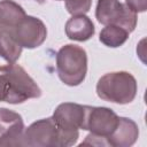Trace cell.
<instances>
[{"label": "cell", "mask_w": 147, "mask_h": 147, "mask_svg": "<svg viewBox=\"0 0 147 147\" xmlns=\"http://www.w3.org/2000/svg\"><path fill=\"white\" fill-rule=\"evenodd\" d=\"M137 93V82L126 71L109 72L102 76L96 84V94L100 99L114 103H129Z\"/></svg>", "instance_id": "obj_1"}, {"label": "cell", "mask_w": 147, "mask_h": 147, "mask_svg": "<svg viewBox=\"0 0 147 147\" xmlns=\"http://www.w3.org/2000/svg\"><path fill=\"white\" fill-rule=\"evenodd\" d=\"M56 71L60 79L69 86H77L85 79L87 71V55L77 45H65L56 55Z\"/></svg>", "instance_id": "obj_2"}, {"label": "cell", "mask_w": 147, "mask_h": 147, "mask_svg": "<svg viewBox=\"0 0 147 147\" xmlns=\"http://www.w3.org/2000/svg\"><path fill=\"white\" fill-rule=\"evenodd\" d=\"M86 106L77 103H61L54 111L52 118L59 132L60 146H71L78 139V130H84Z\"/></svg>", "instance_id": "obj_3"}, {"label": "cell", "mask_w": 147, "mask_h": 147, "mask_svg": "<svg viewBox=\"0 0 147 147\" xmlns=\"http://www.w3.org/2000/svg\"><path fill=\"white\" fill-rule=\"evenodd\" d=\"M6 82L5 100L8 103H22L28 99L39 98L41 90L26 71L18 64H13L3 74Z\"/></svg>", "instance_id": "obj_4"}, {"label": "cell", "mask_w": 147, "mask_h": 147, "mask_svg": "<svg viewBox=\"0 0 147 147\" xmlns=\"http://www.w3.org/2000/svg\"><path fill=\"white\" fill-rule=\"evenodd\" d=\"M95 16L99 23L105 25H118L132 32L137 24V13L118 0H99Z\"/></svg>", "instance_id": "obj_5"}, {"label": "cell", "mask_w": 147, "mask_h": 147, "mask_svg": "<svg viewBox=\"0 0 147 147\" xmlns=\"http://www.w3.org/2000/svg\"><path fill=\"white\" fill-rule=\"evenodd\" d=\"M11 36L22 47L36 48L45 41L47 30L42 21L39 18L25 16L13 30Z\"/></svg>", "instance_id": "obj_6"}, {"label": "cell", "mask_w": 147, "mask_h": 147, "mask_svg": "<svg viewBox=\"0 0 147 147\" xmlns=\"http://www.w3.org/2000/svg\"><path fill=\"white\" fill-rule=\"evenodd\" d=\"M118 118L119 117L111 109L86 106L84 130H88L93 134L107 138L116 129Z\"/></svg>", "instance_id": "obj_7"}, {"label": "cell", "mask_w": 147, "mask_h": 147, "mask_svg": "<svg viewBox=\"0 0 147 147\" xmlns=\"http://www.w3.org/2000/svg\"><path fill=\"white\" fill-rule=\"evenodd\" d=\"M23 145L28 146H60L59 132L52 117L32 123L23 134Z\"/></svg>", "instance_id": "obj_8"}, {"label": "cell", "mask_w": 147, "mask_h": 147, "mask_svg": "<svg viewBox=\"0 0 147 147\" xmlns=\"http://www.w3.org/2000/svg\"><path fill=\"white\" fill-rule=\"evenodd\" d=\"M23 119L17 113L0 109V146L23 145Z\"/></svg>", "instance_id": "obj_9"}, {"label": "cell", "mask_w": 147, "mask_h": 147, "mask_svg": "<svg viewBox=\"0 0 147 147\" xmlns=\"http://www.w3.org/2000/svg\"><path fill=\"white\" fill-rule=\"evenodd\" d=\"M138 136H139V130L137 124L130 118L119 117L116 129L106 139L109 146L127 147L136 142Z\"/></svg>", "instance_id": "obj_10"}, {"label": "cell", "mask_w": 147, "mask_h": 147, "mask_svg": "<svg viewBox=\"0 0 147 147\" xmlns=\"http://www.w3.org/2000/svg\"><path fill=\"white\" fill-rule=\"evenodd\" d=\"M25 16V11L16 2L11 0L0 1V31L11 33Z\"/></svg>", "instance_id": "obj_11"}, {"label": "cell", "mask_w": 147, "mask_h": 147, "mask_svg": "<svg viewBox=\"0 0 147 147\" xmlns=\"http://www.w3.org/2000/svg\"><path fill=\"white\" fill-rule=\"evenodd\" d=\"M65 33L71 40L85 41L94 34V25L87 16L76 15L65 23Z\"/></svg>", "instance_id": "obj_12"}, {"label": "cell", "mask_w": 147, "mask_h": 147, "mask_svg": "<svg viewBox=\"0 0 147 147\" xmlns=\"http://www.w3.org/2000/svg\"><path fill=\"white\" fill-rule=\"evenodd\" d=\"M129 32L118 25H106L100 32V41L108 47H118L123 45L127 38Z\"/></svg>", "instance_id": "obj_13"}, {"label": "cell", "mask_w": 147, "mask_h": 147, "mask_svg": "<svg viewBox=\"0 0 147 147\" xmlns=\"http://www.w3.org/2000/svg\"><path fill=\"white\" fill-rule=\"evenodd\" d=\"M92 0H65V8L72 15H84L91 8Z\"/></svg>", "instance_id": "obj_14"}, {"label": "cell", "mask_w": 147, "mask_h": 147, "mask_svg": "<svg viewBox=\"0 0 147 147\" xmlns=\"http://www.w3.org/2000/svg\"><path fill=\"white\" fill-rule=\"evenodd\" d=\"M86 145H91V146H109L106 137H101V136H96V134H88L85 139V141H83L80 144V146H86Z\"/></svg>", "instance_id": "obj_15"}, {"label": "cell", "mask_w": 147, "mask_h": 147, "mask_svg": "<svg viewBox=\"0 0 147 147\" xmlns=\"http://www.w3.org/2000/svg\"><path fill=\"white\" fill-rule=\"evenodd\" d=\"M125 5L133 11H145L147 9V0H125Z\"/></svg>", "instance_id": "obj_16"}, {"label": "cell", "mask_w": 147, "mask_h": 147, "mask_svg": "<svg viewBox=\"0 0 147 147\" xmlns=\"http://www.w3.org/2000/svg\"><path fill=\"white\" fill-rule=\"evenodd\" d=\"M13 64H14V63L9 62V61L6 59V56L2 54V52L0 51V74H5L6 71H8L9 68H10Z\"/></svg>", "instance_id": "obj_17"}, {"label": "cell", "mask_w": 147, "mask_h": 147, "mask_svg": "<svg viewBox=\"0 0 147 147\" xmlns=\"http://www.w3.org/2000/svg\"><path fill=\"white\" fill-rule=\"evenodd\" d=\"M5 93H6V82L3 74H0V101L5 100Z\"/></svg>", "instance_id": "obj_18"}]
</instances>
